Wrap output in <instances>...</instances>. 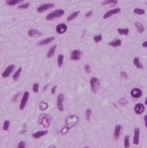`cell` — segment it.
Wrapping results in <instances>:
<instances>
[{
	"label": "cell",
	"instance_id": "cell-1",
	"mask_svg": "<svg viewBox=\"0 0 147 148\" xmlns=\"http://www.w3.org/2000/svg\"><path fill=\"white\" fill-rule=\"evenodd\" d=\"M78 117H76V116H70L66 119V125L61 130V132L63 134H65L70 131L72 128L75 126L76 124L78 122Z\"/></svg>",
	"mask_w": 147,
	"mask_h": 148
},
{
	"label": "cell",
	"instance_id": "cell-2",
	"mask_svg": "<svg viewBox=\"0 0 147 148\" xmlns=\"http://www.w3.org/2000/svg\"><path fill=\"white\" fill-rule=\"evenodd\" d=\"M52 118L51 116L48 114H43L40 115L38 119L39 125H42L45 128H48L51 123Z\"/></svg>",
	"mask_w": 147,
	"mask_h": 148
},
{
	"label": "cell",
	"instance_id": "cell-3",
	"mask_svg": "<svg viewBox=\"0 0 147 148\" xmlns=\"http://www.w3.org/2000/svg\"><path fill=\"white\" fill-rule=\"evenodd\" d=\"M64 13H65V11L63 10H61V9L55 10V11L48 14L47 16L45 17V19L47 21L54 20L55 18H58L62 17L64 14Z\"/></svg>",
	"mask_w": 147,
	"mask_h": 148
},
{
	"label": "cell",
	"instance_id": "cell-4",
	"mask_svg": "<svg viewBox=\"0 0 147 148\" xmlns=\"http://www.w3.org/2000/svg\"><path fill=\"white\" fill-rule=\"evenodd\" d=\"M90 84H91V88L92 92L95 93L100 86V81L96 77H93L90 80Z\"/></svg>",
	"mask_w": 147,
	"mask_h": 148
},
{
	"label": "cell",
	"instance_id": "cell-5",
	"mask_svg": "<svg viewBox=\"0 0 147 148\" xmlns=\"http://www.w3.org/2000/svg\"><path fill=\"white\" fill-rule=\"evenodd\" d=\"M64 99V95L63 94H59L58 95L57 100V106L58 109L59 111H64V106H63V101Z\"/></svg>",
	"mask_w": 147,
	"mask_h": 148
},
{
	"label": "cell",
	"instance_id": "cell-6",
	"mask_svg": "<svg viewBox=\"0 0 147 148\" xmlns=\"http://www.w3.org/2000/svg\"><path fill=\"white\" fill-rule=\"evenodd\" d=\"M54 6H55V5L54 4H52V3L45 4H43V5H41L40 7H39L37 9V11H38V13H41L45 11H46V10H49V9L53 8V7H54Z\"/></svg>",
	"mask_w": 147,
	"mask_h": 148
},
{
	"label": "cell",
	"instance_id": "cell-7",
	"mask_svg": "<svg viewBox=\"0 0 147 148\" xmlns=\"http://www.w3.org/2000/svg\"><path fill=\"white\" fill-rule=\"evenodd\" d=\"M121 8H117L113 9V10H109V11H107L105 14H104V16H103V19L108 18L111 17V16H113V15H115V14H118V13H119L120 12H121Z\"/></svg>",
	"mask_w": 147,
	"mask_h": 148
},
{
	"label": "cell",
	"instance_id": "cell-8",
	"mask_svg": "<svg viewBox=\"0 0 147 148\" xmlns=\"http://www.w3.org/2000/svg\"><path fill=\"white\" fill-rule=\"evenodd\" d=\"M29 93L28 92H25L24 94L23 97H22L21 101L20 106H19V109L20 110H24V109L25 108V105H26L27 103L28 98H29Z\"/></svg>",
	"mask_w": 147,
	"mask_h": 148
},
{
	"label": "cell",
	"instance_id": "cell-9",
	"mask_svg": "<svg viewBox=\"0 0 147 148\" xmlns=\"http://www.w3.org/2000/svg\"><path fill=\"white\" fill-rule=\"evenodd\" d=\"M67 30V26L65 24H60L56 27V31L58 34H61L64 33Z\"/></svg>",
	"mask_w": 147,
	"mask_h": 148
},
{
	"label": "cell",
	"instance_id": "cell-10",
	"mask_svg": "<svg viewBox=\"0 0 147 148\" xmlns=\"http://www.w3.org/2000/svg\"><path fill=\"white\" fill-rule=\"evenodd\" d=\"M14 68H15L14 65L9 66L7 68V69L3 72L2 74V77H4V78H7V77H8V76H10V74L12 73V71L14 70Z\"/></svg>",
	"mask_w": 147,
	"mask_h": 148
},
{
	"label": "cell",
	"instance_id": "cell-11",
	"mask_svg": "<svg viewBox=\"0 0 147 148\" xmlns=\"http://www.w3.org/2000/svg\"><path fill=\"white\" fill-rule=\"evenodd\" d=\"M81 52L78 50L73 51L71 55V59L73 60H78L81 59Z\"/></svg>",
	"mask_w": 147,
	"mask_h": 148
},
{
	"label": "cell",
	"instance_id": "cell-12",
	"mask_svg": "<svg viewBox=\"0 0 147 148\" xmlns=\"http://www.w3.org/2000/svg\"><path fill=\"white\" fill-rule=\"evenodd\" d=\"M139 128H135L134 130V136H133V143L134 145H138L139 144Z\"/></svg>",
	"mask_w": 147,
	"mask_h": 148
},
{
	"label": "cell",
	"instance_id": "cell-13",
	"mask_svg": "<svg viewBox=\"0 0 147 148\" xmlns=\"http://www.w3.org/2000/svg\"><path fill=\"white\" fill-rule=\"evenodd\" d=\"M142 95V91L139 89H133L131 92V95L132 97L135 99L139 98Z\"/></svg>",
	"mask_w": 147,
	"mask_h": 148
},
{
	"label": "cell",
	"instance_id": "cell-14",
	"mask_svg": "<svg viewBox=\"0 0 147 148\" xmlns=\"http://www.w3.org/2000/svg\"><path fill=\"white\" fill-rule=\"evenodd\" d=\"M28 34L30 37H40L43 35V33L41 31L36 29H30L28 31Z\"/></svg>",
	"mask_w": 147,
	"mask_h": 148
},
{
	"label": "cell",
	"instance_id": "cell-15",
	"mask_svg": "<svg viewBox=\"0 0 147 148\" xmlns=\"http://www.w3.org/2000/svg\"><path fill=\"white\" fill-rule=\"evenodd\" d=\"M144 109L145 107L144 106L143 104H141V103H138L136 105H135V112L136 113V114L138 115H140L144 111Z\"/></svg>",
	"mask_w": 147,
	"mask_h": 148
},
{
	"label": "cell",
	"instance_id": "cell-16",
	"mask_svg": "<svg viewBox=\"0 0 147 148\" xmlns=\"http://www.w3.org/2000/svg\"><path fill=\"white\" fill-rule=\"evenodd\" d=\"M122 128L121 125H116L115 128V132H114V137L115 139H117L119 138L120 133H121V131H122Z\"/></svg>",
	"mask_w": 147,
	"mask_h": 148
},
{
	"label": "cell",
	"instance_id": "cell-17",
	"mask_svg": "<svg viewBox=\"0 0 147 148\" xmlns=\"http://www.w3.org/2000/svg\"><path fill=\"white\" fill-rule=\"evenodd\" d=\"M55 39V38L54 37H49V38H46V39H45L44 40H42V41H40L38 43V45H40V46H44V45H46L49 44V43H50L51 42H52V41H54Z\"/></svg>",
	"mask_w": 147,
	"mask_h": 148
},
{
	"label": "cell",
	"instance_id": "cell-18",
	"mask_svg": "<svg viewBox=\"0 0 147 148\" xmlns=\"http://www.w3.org/2000/svg\"><path fill=\"white\" fill-rule=\"evenodd\" d=\"M47 133H48L47 131H40V132H36V133H35L32 134V136L34 137L35 139H38V138H40V137L43 136H45Z\"/></svg>",
	"mask_w": 147,
	"mask_h": 148
},
{
	"label": "cell",
	"instance_id": "cell-19",
	"mask_svg": "<svg viewBox=\"0 0 147 148\" xmlns=\"http://www.w3.org/2000/svg\"><path fill=\"white\" fill-rule=\"evenodd\" d=\"M117 0H105L102 3L103 5H111V6H115L117 4Z\"/></svg>",
	"mask_w": 147,
	"mask_h": 148
},
{
	"label": "cell",
	"instance_id": "cell-20",
	"mask_svg": "<svg viewBox=\"0 0 147 148\" xmlns=\"http://www.w3.org/2000/svg\"><path fill=\"white\" fill-rule=\"evenodd\" d=\"M24 1V0H7L6 2H7V5L10 6H14L19 4V3L22 2Z\"/></svg>",
	"mask_w": 147,
	"mask_h": 148
},
{
	"label": "cell",
	"instance_id": "cell-21",
	"mask_svg": "<svg viewBox=\"0 0 147 148\" xmlns=\"http://www.w3.org/2000/svg\"><path fill=\"white\" fill-rule=\"evenodd\" d=\"M135 25L136 28V30H137L139 33H143V31H144V25H142L141 23H140V22H136V23L135 24Z\"/></svg>",
	"mask_w": 147,
	"mask_h": 148
},
{
	"label": "cell",
	"instance_id": "cell-22",
	"mask_svg": "<svg viewBox=\"0 0 147 148\" xmlns=\"http://www.w3.org/2000/svg\"><path fill=\"white\" fill-rule=\"evenodd\" d=\"M121 43H122V41H121V40L118 39L115 40V41H112V42L109 43V46H111L114 47H119V46H121Z\"/></svg>",
	"mask_w": 147,
	"mask_h": 148
},
{
	"label": "cell",
	"instance_id": "cell-23",
	"mask_svg": "<svg viewBox=\"0 0 147 148\" xmlns=\"http://www.w3.org/2000/svg\"><path fill=\"white\" fill-rule=\"evenodd\" d=\"M133 63L138 68H143V65L141 63L140 61H139V58L136 57L135 58L133 61Z\"/></svg>",
	"mask_w": 147,
	"mask_h": 148
},
{
	"label": "cell",
	"instance_id": "cell-24",
	"mask_svg": "<svg viewBox=\"0 0 147 148\" xmlns=\"http://www.w3.org/2000/svg\"><path fill=\"white\" fill-rule=\"evenodd\" d=\"M57 46H54L53 47L49 49V50L48 51V54H47L48 58H51L54 56V54L55 52V50H56L57 49Z\"/></svg>",
	"mask_w": 147,
	"mask_h": 148
},
{
	"label": "cell",
	"instance_id": "cell-25",
	"mask_svg": "<svg viewBox=\"0 0 147 148\" xmlns=\"http://www.w3.org/2000/svg\"><path fill=\"white\" fill-rule=\"evenodd\" d=\"M79 13H80V11H75L74 12V13H73V14L68 16V18H67V21H72L74 18H75L78 16V15L79 14Z\"/></svg>",
	"mask_w": 147,
	"mask_h": 148
},
{
	"label": "cell",
	"instance_id": "cell-26",
	"mask_svg": "<svg viewBox=\"0 0 147 148\" xmlns=\"http://www.w3.org/2000/svg\"><path fill=\"white\" fill-rule=\"evenodd\" d=\"M22 68H21V67H19V68L16 71V72L14 73V75H13V80H14V81H16V80H18L19 77V75H20V73L21 71Z\"/></svg>",
	"mask_w": 147,
	"mask_h": 148
},
{
	"label": "cell",
	"instance_id": "cell-27",
	"mask_svg": "<svg viewBox=\"0 0 147 148\" xmlns=\"http://www.w3.org/2000/svg\"><path fill=\"white\" fill-rule=\"evenodd\" d=\"M118 31L120 35H127L129 33V30L128 29V28H125V29H122V28H118Z\"/></svg>",
	"mask_w": 147,
	"mask_h": 148
},
{
	"label": "cell",
	"instance_id": "cell-28",
	"mask_svg": "<svg viewBox=\"0 0 147 148\" xmlns=\"http://www.w3.org/2000/svg\"><path fill=\"white\" fill-rule=\"evenodd\" d=\"M48 107V104L44 102V101L40 103V104H39V109H40V110H46Z\"/></svg>",
	"mask_w": 147,
	"mask_h": 148
},
{
	"label": "cell",
	"instance_id": "cell-29",
	"mask_svg": "<svg viewBox=\"0 0 147 148\" xmlns=\"http://www.w3.org/2000/svg\"><path fill=\"white\" fill-rule=\"evenodd\" d=\"M133 13L138 15H143L145 14V10L143 9L135 8L133 10Z\"/></svg>",
	"mask_w": 147,
	"mask_h": 148
},
{
	"label": "cell",
	"instance_id": "cell-30",
	"mask_svg": "<svg viewBox=\"0 0 147 148\" xmlns=\"http://www.w3.org/2000/svg\"><path fill=\"white\" fill-rule=\"evenodd\" d=\"M63 61H64V56L63 55L60 54L58 57V65L59 67H61L62 65Z\"/></svg>",
	"mask_w": 147,
	"mask_h": 148
},
{
	"label": "cell",
	"instance_id": "cell-31",
	"mask_svg": "<svg viewBox=\"0 0 147 148\" xmlns=\"http://www.w3.org/2000/svg\"><path fill=\"white\" fill-rule=\"evenodd\" d=\"M124 146L125 148L130 147V137L128 136H126L125 137V141H124Z\"/></svg>",
	"mask_w": 147,
	"mask_h": 148
},
{
	"label": "cell",
	"instance_id": "cell-32",
	"mask_svg": "<svg viewBox=\"0 0 147 148\" xmlns=\"http://www.w3.org/2000/svg\"><path fill=\"white\" fill-rule=\"evenodd\" d=\"M91 109H87L85 112V118L86 120L87 121H89L90 120V117H91Z\"/></svg>",
	"mask_w": 147,
	"mask_h": 148
},
{
	"label": "cell",
	"instance_id": "cell-33",
	"mask_svg": "<svg viewBox=\"0 0 147 148\" xmlns=\"http://www.w3.org/2000/svg\"><path fill=\"white\" fill-rule=\"evenodd\" d=\"M118 103H119V104L121 106H125L127 104V103H128V101H127V100L126 99L122 98L119 100Z\"/></svg>",
	"mask_w": 147,
	"mask_h": 148
},
{
	"label": "cell",
	"instance_id": "cell-34",
	"mask_svg": "<svg viewBox=\"0 0 147 148\" xmlns=\"http://www.w3.org/2000/svg\"><path fill=\"white\" fill-rule=\"evenodd\" d=\"M9 126H10V122L8 120L5 121L4 123V125H3V129L5 131H8L9 129Z\"/></svg>",
	"mask_w": 147,
	"mask_h": 148
},
{
	"label": "cell",
	"instance_id": "cell-35",
	"mask_svg": "<svg viewBox=\"0 0 147 148\" xmlns=\"http://www.w3.org/2000/svg\"><path fill=\"white\" fill-rule=\"evenodd\" d=\"M94 41H95V42L96 43H97L102 41V40H103V37H102L101 35H97V36H95L94 37Z\"/></svg>",
	"mask_w": 147,
	"mask_h": 148
},
{
	"label": "cell",
	"instance_id": "cell-36",
	"mask_svg": "<svg viewBox=\"0 0 147 148\" xmlns=\"http://www.w3.org/2000/svg\"><path fill=\"white\" fill-rule=\"evenodd\" d=\"M29 7V4L28 2L25 3L24 4H22V5H19L18 7V8L19 9H27Z\"/></svg>",
	"mask_w": 147,
	"mask_h": 148
},
{
	"label": "cell",
	"instance_id": "cell-37",
	"mask_svg": "<svg viewBox=\"0 0 147 148\" xmlns=\"http://www.w3.org/2000/svg\"><path fill=\"white\" fill-rule=\"evenodd\" d=\"M38 88H39V84L38 83H34V84H33L32 89H33V91H34L35 93H38Z\"/></svg>",
	"mask_w": 147,
	"mask_h": 148
},
{
	"label": "cell",
	"instance_id": "cell-38",
	"mask_svg": "<svg viewBox=\"0 0 147 148\" xmlns=\"http://www.w3.org/2000/svg\"><path fill=\"white\" fill-rule=\"evenodd\" d=\"M84 69L87 73H91V70H90V66L88 64H86L84 66Z\"/></svg>",
	"mask_w": 147,
	"mask_h": 148
},
{
	"label": "cell",
	"instance_id": "cell-39",
	"mask_svg": "<svg viewBox=\"0 0 147 148\" xmlns=\"http://www.w3.org/2000/svg\"><path fill=\"white\" fill-rule=\"evenodd\" d=\"M18 148H25V143L24 142L21 141L20 142L18 145Z\"/></svg>",
	"mask_w": 147,
	"mask_h": 148
},
{
	"label": "cell",
	"instance_id": "cell-40",
	"mask_svg": "<svg viewBox=\"0 0 147 148\" xmlns=\"http://www.w3.org/2000/svg\"><path fill=\"white\" fill-rule=\"evenodd\" d=\"M121 76L123 78H125V79H127L128 78V75H127V74L125 72H124V71H122V72L121 73Z\"/></svg>",
	"mask_w": 147,
	"mask_h": 148
},
{
	"label": "cell",
	"instance_id": "cell-41",
	"mask_svg": "<svg viewBox=\"0 0 147 148\" xmlns=\"http://www.w3.org/2000/svg\"><path fill=\"white\" fill-rule=\"evenodd\" d=\"M92 11H88V13H86V14H85V16H86V17H91V16H92Z\"/></svg>",
	"mask_w": 147,
	"mask_h": 148
},
{
	"label": "cell",
	"instance_id": "cell-42",
	"mask_svg": "<svg viewBox=\"0 0 147 148\" xmlns=\"http://www.w3.org/2000/svg\"><path fill=\"white\" fill-rule=\"evenodd\" d=\"M57 87V86H54L52 88V90H51V93L52 95H54L55 93V90H56V89Z\"/></svg>",
	"mask_w": 147,
	"mask_h": 148
},
{
	"label": "cell",
	"instance_id": "cell-43",
	"mask_svg": "<svg viewBox=\"0 0 147 148\" xmlns=\"http://www.w3.org/2000/svg\"><path fill=\"white\" fill-rule=\"evenodd\" d=\"M20 95V93H17L16 94V95H15L14 96V98H13V101H15L16 100V99L18 98V97L19 96V95Z\"/></svg>",
	"mask_w": 147,
	"mask_h": 148
},
{
	"label": "cell",
	"instance_id": "cell-44",
	"mask_svg": "<svg viewBox=\"0 0 147 148\" xmlns=\"http://www.w3.org/2000/svg\"><path fill=\"white\" fill-rule=\"evenodd\" d=\"M144 120H145V125L147 128V115H145L144 116Z\"/></svg>",
	"mask_w": 147,
	"mask_h": 148
},
{
	"label": "cell",
	"instance_id": "cell-45",
	"mask_svg": "<svg viewBox=\"0 0 147 148\" xmlns=\"http://www.w3.org/2000/svg\"><path fill=\"white\" fill-rule=\"evenodd\" d=\"M142 47H144V48H146L147 47V40L146 41H145V42H144L143 43H142Z\"/></svg>",
	"mask_w": 147,
	"mask_h": 148
},
{
	"label": "cell",
	"instance_id": "cell-46",
	"mask_svg": "<svg viewBox=\"0 0 147 148\" xmlns=\"http://www.w3.org/2000/svg\"><path fill=\"white\" fill-rule=\"evenodd\" d=\"M145 104H146V105L147 106V98H146V99H145Z\"/></svg>",
	"mask_w": 147,
	"mask_h": 148
},
{
	"label": "cell",
	"instance_id": "cell-47",
	"mask_svg": "<svg viewBox=\"0 0 147 148\" xmlns=\"http://www.w3.org/2000/svg\"></svg>",
	"mask_w": 147,
	"mask_h": 148
}]
</instances>
